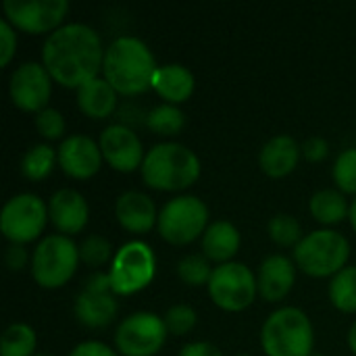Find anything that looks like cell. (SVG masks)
Masks as SVG:
<instances>
[{
  "label": "cell",
  "mask_w": 356,
  "mask_h": 356,
  "mask_svg": "<svg viewBox=\"0 0 356 356\" xmlns=\"http://www.w3.org/2000/svg\"><path fill=\"white\" fill-rule=\"evenodd\" d=\"M236 356H250V355H236Z\"/></svg>",
  "instance_id": "43"
},
{
  "label": "cell",
  "mask_w": 356,
  "mask_h": 356,
  "mask_svg": "<svg viewBox=\"0 0 356 356\" xmlns=\"http://www.w3.org/2000/svg\"><path fill=\"white\" fill-rule=\"evenodd\" d=\"M146 123L159 136H177L186 125V115L177 104L163 102L148 113Z\"/></svg>",
  "instance_id": "28"
},
{
  "label": "cell",
  "mask_w": 356,
  "mask_h": 356,
  "mask_svg": "<svg viewBox=\"0 0 356 356\" xmlns=\"http://www.w3.org/2000/svg\"><path fill=\"white\" fill-rule=\"evenodd\" d=\"M46 202L29 192L8 198L0 213V229L10 240V244H25L35 240L48 221Z\"/></svg>",
  "instance_id": "9"
},
{
  "label": "cell",
  "mask_w": 356,
  "mask_h": 356,
  "mask_svg": "<svg viewBox=\"0 0 356 356\" xmlns=\"http://www.w3.org/2000/svg\"><path fill=\"white\" fill-rule=\"evenodd\" d=\"M209 207L198 196H175L159 213V234L175 246L190 244L207 232Z\"/></svg>",
  "instance_id": "7"
},
{
  "label": "cell",
  "mask_w": 356,
  "mask_h": 356,
  "mask_svg": "<svg viewBox=\"0 0 356 356\" xmlns=\"http://www.w3.org/2000/svg\"><path fill=\"white\" fill-rule=\"evenodd\" d=\"M261 344L267 356H313V323L296 307L277 309L263 323Z\"/></svg>",
  "instance_id": "4"
},
{
  "label": "cell",
  "mask_w": 356,
  "mask_h": 356,
  "mask_svg": "<svg viewBox=\"0 0 356 356\" xmlns=\"http://www.w3.org/2000/svg\"><path fill=\"white\" fill-rule=\"evenodd\" d=\"M4 263L10 271L23 269L27 263V250L23 248V244H10L4 252Z\"/></svg>",
  "instance_id": "38"
},
{
  "label": "cell",
  "mask_w": 356,
  "mask_h": 356,
  "mask_svg": "<svg viewBox=\"0 0 356 356\" xmlns=\"http://www.w3.org/2000/svg\"><path fill=\"white\" fill-rule=\"evenodd\" d=\"M33 356H52V355H44V353H42V355H33Z\"/></svg>",
  "instance_id": "42"
},
{
  "label": "cell",
  "mask_w": 356,
  "mask_h": 356,
  "mask_svg": "<svg viewBox=\"0 0 356 356\" xmlns=\"http://www.w3.org/2000/svg\"><path fill=\"white\" fill-rule=\"evenodd\" d=\"M17 50V33L8 19L0 21V65H8Z\"/></svg>",
  "instance_id": "35"
},
{
  "label": "cell",
  "mask_w": 356,
  "mask_h": 356,
  "mask_svg": "<svg viewBox=\"0 0 356 356\" xmlns=\"http://www.w3.org/2000/svg\"><path fill=\"white\" fill-rule=\"evenodd\" d=\"M79 259V246L71 238L50 234L33 250L31 275L42 288H60L73 277Z\"/></svg>",
  "instance_id": "6"
},
{
  "label": "cell",
  "mask_w": 356,
  "mask_h": 356,
  "mask_svg": "<svg viewBox=\"0 0 356 356\" xmlns=\"http://www.w3.org/2000/svg\"><path fill=\"white\" fill-rule=\"evenodd\" d=\"M75 317L86 327H106L119 311L108 273H94L86 280L83 290L75 298Z\"/></svg>",
  "instance_id": "12"
},
{
  "label": "cell",
  "mask_w": 356,
  "mask_h": 356,
  "mask_svg": "<svg viewBox=\"0 0 356 356\" xmlns=\"http://www.w3.org/2000/svg\"><path fill=\"white\" fill-rule=\"evenodd\" d=\"M54 161H58V152L48 144H33L25 150L21 159V171L27 179L40 181L48 177L54 169Z\"/></svg>",
  "instance_id": "25"
},
{
  "label": "cell",
  "mask_w": 356,
  "mask_h": 356,
  "mask_svg": "<svg viewBox=\"0 0 356 356\" xmlns=\"http://www.w3.org/2000/svg\"><path fill=\"white\" fill-rule=\"evenodd\" d=\"M163 319H165V325H167L169 334L186 336L196 327L198 315L190 305H173V307L167 309Z\"/></svg>",
  "instance_id": "33"
},
{
  "label": "cell",
  "mask_w": 356,
  "mask_h": 356,
  "mask_svg": "<svg viewBox=\"0 0 356 356\" xmlns=\"http://www.w3.org/2000/svg\"><path fill=\"white\" fill-rule=\"evenodd\" d=\"M348 344H350V350L356 355V321L353 323L350 332H348Z\"/></svg>",
  "instance_id": "40"
},
{
  "label": "cell",
  "mask_w": 356,
  "mask_h": 356,
  "mask_svg": "<svg viewBox=\"0 0 356 356\" xmlns=\"http://www.w3.org/2000/svg\"><path fill=\"white\" fill-rule=\"evenodd\" d=\"M52 75L40 63H23L10 73L8 92L15 106L23 111H44L52 94Z\"/></svg>",
  "instance_id": "14"
},
{
  "label": "cell",
  "mask_w": 356,
  "mask_h": 356,
  "mask_svg": "<svg viewBox=\"0 0 356 356\" xmlns=\"http://www.w3.org/2000/svg\"><path fill=\"white\" fill-rule=\"evenodd\" d=\"M69 356H117V353L98 340H86V342L77 344Z\"/></svg>",
  "instance_id": "36"
},
{
  "label": "cell",
  "mask_w": 356,
  "mask_h": 356,
  "mask_svg": "<svg viewBox=\"0 0 356 356\" xmlns=\"http://www.w3.org/2000/svg\"><path fill=\"white\" fill-rule=\"evenodd\" d=\"M115 215L117 221L134 234H146L152 229L154 223H159L156 207L152 198L144 192H123L115 202Z\"/></svg>",
  "instance_id": "18"
},
{
  "label": "cell",
  "mask_w": 356,
  "mask_h": 356,
  "mask_svg": "<svg viewBox=\"0 0 356 356\" xmlns=\"http://www.w3.org/2000/svg\"><path fill=\"white\" fill-rule=\"evenodd\" d=\"M177 356H223L221 350L211 342H190L186 344Z\"/></svg>",
  "instance_id": "39"
},
{
  "label": "cell",
  "mask_w": 356,
  "mask_h": 356,
  "mask_svg": "<svg viewBox=\"0 0 356 356\" xmlns=\"http://www.w3.org/2000/svg\"><path fill=\"white\" fill-rule=\"evenodd\" d=\"M213 269L215 267H211V263L204 254H188L177 263V275L188 286H202V284L209 286Z\"/></svg>",
  "instance_id": "30"
},
{
  "label": "cell",
  "mask_w": 356,
  "mask_h": 356,
  "mask_svg": "<svg viewBox=\"0 0 356 356\" xmlns=\"http://www.w3.org/2000/svg\"><path fill=\"white\" fill-rule=\"evenodd\" d=\"M334 181L340 192L356 194V148H346L334 163Z\"/></svg>",
  "instance_id": "31"
},
{
  "label": "cell",
  "mask_w": 356,
  "mask_h": 356,
  "mask_svg": "<svg viewBox=\"0 0 356 356\" xmlns=\"http://www.w3.org/2000/svg\"><path fill=\"white\" fill-rule=\"evenodd\" d=\"M313 356H321V355H313Z\"/></svg>",
  "instance_id": "44"
},
{
  "label": "cell",
  "mask_w": 356,
  "mask_h": 356,
  "mask_svg": "<svg viewBox=\"0 0 356 356\" xmlns=\"http://www.w3.org/2000/svg\"><path fill=\"white\" fill-rule=\"evenodd\" d=\"M350 223H353V227H355V232H356V198L353 200V204H350Z\"/></svg>",
  "instance_id": "41"
},
{
  "label": "cell",
  "mask_w": 356,
  "mask_h": 356,
  "mask_svg": "<svg viewBox=\"0 0 356 356\" xmlns=\"http://www.w3.org/2000/svg\"><path fill=\"white\" fill-rule=\"evenodd\" d=\"M330 300L344 313L356 311V267H344L330 282Z\"/></svg>",
  "instance_id": "27"
},
{
  "label": "cell",
  "mask_w": 356,
  "mask_h": 356,
  "mask_svg": "<svg viewBox=\"0 0 356 356\" xmlns=\"http://www.w3.org/2000/svg\"><path fill=\"white\" fill-rule=\"evenodd\" d=\"M350 257V242L344 234L334 229H317L307 234L294 248V261L298 267L315 277L336 275L346 267Z\"/></svg>",
  "instance_id": "5"
},
{
  "label": "cell",
  "mask_w": 356,
  "mask_h": 356,
  "mask_svg": "<svg viewBox=\"0 0 356 356\" xmlns=\"http://www.w3.org/2000/svg\"><path fill=\"white\" fill-rule=\"evenodd\" d=\"M259 294L267 302L282 300L296 282V267L284 254H269L259 269Z\"/></svg>",
  "instance_id": "19"
},
{
  "label": "cell",
  "mask_w": 356,
  "mask_h": 356,
  "mask_svg": "<svg viewBox=\"0 0 356 356\" xmlns=\"http://www.w3.org/2000/svg\"><path fill=\"white\" fill-rule=\"evenodd\" d=\"M35 342V332L27 323H13L2 334L0 356H33Z\"/></svg>",
  "instance_id": "26"
},
{
  "label": "cell",
  "mask_w": 356,
  "mask_h": 356,
  "mask_svg": "<svg viewBox=\"0 0 356 356\" xmlns=\"http://www.w3.org/2000/svg\"><path fill=\"white\" fill-rule=\"evenodd\" d=\"M77 106L90 119H106L117 108V90L104 77H94L77 88Z\"/></svg>",
  "instance_id": "23"
},
{
  "label": "cell",
  "mask_w": 356,
  "mask_h": 356,
  "mask_svg": "<svg viewBox=\"0 0 356 356\" xmlns=\"http://www.w3.org/2000/svg\"><path fill=\"white\" fill-rule=\"evenodd\" d=\"M140 169L150 188L184 190L200 177V159L179 142H161L146 152Z\"/></svg>",
  "instance_id": "3"
},
{
  "label": "cell",
  "mask_w": 356,
  "mask_h": 356,
  "mask_svg": "<svg viewBox=\"0 0 356 356\" xmlns=\"http://www.w3.org/2000/svg\"><path fill=\"white\" fill-rule=\"evenodd\" d=\"M309 207H311V215L319 223H325V225L340 223L350 213V207H348L344 192L334 190V188H325V190L315 192Z\"/></svg>",
  "instance_id": "24"
},
{
  "label": "cell",
  "mask_w": 356,
  "mask_h": 356,
  "mask_svg": "<svg viewBox=\"0 0 356 356\" xmlns=\"http://www.w3.org/2000/svg\"><path fill=\"white\" fill-rule=\"evenodd\" d=\"M100 150H102L104 161L113 169L125 171V173L142 167L144 156H146L144 148H142V140L138 138V134L123 123H113V125L102 129Z\"/></svg>",
  "instance_id": "15"
},
{
  "label": "cell",
  "mask_w": 356,
  "mask_h": 356,
  "mask_svg": "<svg viewBox=\"0 0 356 356\" xmlns=\"http://www.w3.org/2000/svg\"><path fill=\"white\" fill-rule=\"evenodd\" d=\"M259 292V282L252 271L238 261L217 265L209 282V294L213 302L225 311H244L252 305Z\"/></svg>",
  "instance_id": "10"
},
{
  "label": "cell",
  "mask_w": 356,
  "mask_h": 356,
  "mask_svg": "<svg viewBox=\"0 0 356 356\" xmlns=\"http://www.w3.org/2000/svg\"><path fill=\"white\" fill-rule=\"evenodd\" d=\"M240 232L229 221H213L202 234V252L209 261L229 263L240 248Z\"/></svg>",
  "instance_id": "22"
},
{
  "label": "cell",
  "mask_w": 356,
  "mask_h": 356,
  "mask_svg": "<svg viewBox=\"0 0 356 356\" xmlns=\"http://www.w3.org/2000/svg\"><path fill=\"white\" fill-rule=\"evenodd\" d=\"M300 159V146L292 136H275L271 138L259 154L261 169L271 177H284L292 173Z\"/></svg>",
  "instance_id": "20"
},
{
  "label": "cell",
  "mask_w": 356,
  "mask_h": 356,
  "mask_svg": "<svg viewBox=\"0 0 356 356\" xmlns=\"http://www.w3.org/2000/svg\"><path fill=\"white\" fill-rule=\"evenodd\" d=\"M152 88L169 104H179L188 100L194 92V75L188 67L179 63L161 65L152 77Z\"/></svg>",
  "instance_id": "21"
},
{
  "label": "cell",
  "mask_w": 356,
  "mask_h": 356,
  "mask_svg": "<svg viewBox=\"0 0 356 356\" xmlns=\"http://www.w3.org/2000/svg\"><path fill=\"white\" fill-rule=\"evenodd\" d=\"M79 257L86 265L90 267H100L104 263L111 261L113 257V246L104 236L92 234L88 238H83V242L79 244Z\"/></svg>",
  "instance_id": "32"
},
{
  "label": "cell",
  "mask_w": 356,
  "mask_h": 356,
  "mask_svg": "<svg viewBox=\"0 0 356 356\" xmlns=\"http://www.w3.org/2000/svg\"><path fill=\"white\" fill-rule=\"evenodd\" d=\"M58 165L75 179H88L98 173L102 165V150L96 140L83 134L67 136L58 146Z\"/></svg>",
  "instance_id": "16"
},
{
  "label": "cell",
  "mask_w": 356,
  "mask_h": 356,
  "mask_svg": "<svg viewBox=\"0 0 356 356\" xmlns=\"http://www.w3.org/2000/svg\"><path fill=\"white\" fill-rule=\"evenodd\" d=\"M302 152H305V156H307L309 161L317 163V161H323V159L327 156L330 146H327V142H325L323 138L315 136V138H309V140L302 144Z\"/></svg>",
  "instance_id": "37"
},
{
  "label": "cell",
  "mask_w": 356,
  "mask_h": 356,
  "mask_svg": "<svg viewBox=\"0 0 356 356\" xmlns=\"http://www.w3.org/2000/svg\"><path fill=\"white\" fill-rule=\"evenodd\" d=\"M156 271V259L152 248L142 240H131L123 244L111 261V284L113 292L119 296L136 294L144 290Z\"/></svg>",
  "instance_id": "8"
},
{
  "label": "cell",
  "mask_w": 356,
  "mask_h": 356,
  "mask_svg": "<svg viewBox=\"0 0 356 356\" xmlns=\"http://www.w3.org/2000/svg\"><path fill=\"white\" fill-rule=\"evenodd\" d=\"M48 215L52 225L63 234H77L88 223V202L83 194L73 188H60L52 194L48 204Z\"/></svg>",
  "instance_id": "17"
},
{
  "label": "cell",
  "mask_w": 356,
  "mask_h": 356,
  "mask_svg": "<svg viewBox=\"0 0 356 356\" xmlns=\"http://www.w3.org/2000/svg\"><path fill=\"white\" fill-rule=\"evenodd\" d=\"M167 332L163 317L146 311L131 313L119 323L115 346L125 356H152L163 348Z\"/></svg>",
  "instance_id": "11"
},
{
  "label": "cell",
  "mask_w": 356,
  "mask_h": 356,
  "mask_svg": "<svg viewBox=\"0 0 356 356\" xmlns=\"http://www.w3.org/2000/svg\"><path fill=\"white\" fill-rule=\"evenodd\" d=\"M2 6L6 19L29 33H52L69 13L67 0H4Z\"/></svg>",
  "instance_id": "13"
},
{
  "label": "cell",
  "mask_w": 356,
  "mask_h": 356,
  "mask_svg": "<svg viewBox=\"0 0 356 356\" xmlns=\"http://www.w3.org/2000/svg\"><path fill=\"white\" fill-rule=\"evenodd\" d=\"M42 60L54 81L65 88H81L98 77L104 63L102 40L86 23L60 25L44 40Z\"/></svg>",
  "instance_id": "1"
},
{
  "label": "cell",
  "mask_w": 356,
  "mask_h": 356,
  "mask_svg": "<svg viewBox=\"0 0 356 356\" xmlns=\"http://www.w3.org/2000/svg\"><path fill=\"white\" fill-rule=\"evenodd\" d=\"M35 129L46 138V140H56L65 134V119L60 111L46 106L35 115Z\"/></svg>",
  "instance_id": "34"
},
{
  "label": "cell",
  "mask_w": 356,
  "mask_h": 356,
  "mask_svg": "<svg viewBox=\"0 0 356 356\" xmlns=\"http://www.w3.org/2000/svg\"><path fill=\"white\" fill-rule=\"evenodd\" d=\"M267 232L271 236V240L284 248H296L300 244V240L305 238L302 236V227H300V221L292 215H275L269 219L267 223Z\"/></svg>",
  "instance_id": "29"
},
{
  "label": "cell",
  "mask_w": 356,
  "mask_h": 356,
  "mask_svg": "<svg viewBox=\"0 0 356 356\" xmlns=\"http://www.w3.org/2000/svg\"><path fill=\"white\" fill-rule=\"evenodd\" d=\"M159 65L148 44L136 35H119L104 50V79L125 96L140 94L152 88V77Z\"/></svg>",
  "instance_id": "2"
}]
</instances>
